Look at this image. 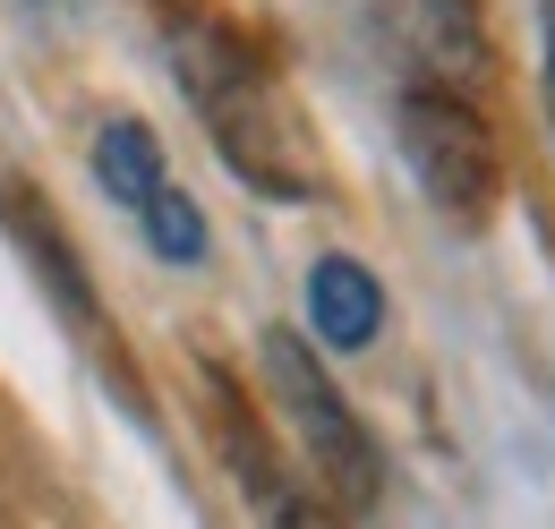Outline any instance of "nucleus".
Listing matches in <instances>:
<instances>
[{
    "label": "nucleus",
    "instance_id": "nucleus-1",
    "mask_svg": "<svg viewBox=\"0 0 555 529\" xmlns=\"http://www.w3.org/2000/svg\"><path fill=\"white\" fill-rule=\"evenodd\" d=\"M266 385H274L282 418L299 427V453L317 469V495L334 513H376L385 504V462L376 436L359 427V410L343 401V385L317 367V350L299 333H266Z\"/></svg>",
    "mask_w": 555,
    "mask_h": 529
},
{
    "label": "nucleus",
    "instance_id": "nucleus-2",
    "mask_svg": "<svg viewBox=\"0 0 555 529\" xmlns=\"http://www.w3.org/2000/svg\"><path fill=\"white\" fill-rule=\"evenodd\" d=\"M393 129H402V154H411V180L427 189V205L444 222L479 231L495 214V189H504V163H495V137H487L479 103L436 94V86H402Z\"/></svg>",
    "mask_w": 555,
    "mask_h": 529
},
{
    "label": "nucleus",
    "instance_id": "nucleus-3",
    "mask_svg": "<svg viewBox=\"0 0 555 529\" xmlns=\"http://www.w3.org/2000/svg\"><path fill=\"white\" fill-rule=\"evenodd\" d=\"M376 26H385V43L402 52L411 86L462 94V103L487 86V26H479V0H376Z\"/></svg>",
    "mask_w": 555,
    "mask_h": 529
},
{
    "label": "nucleus",
    "instance_id": "nucleus-4",
    "mask_svg": "<svg viewBox=\"0 0 555 529\" xmlns=\"http://www.w3.org/2000/svg\"><path fill=\"white\" fill-rule=\"evenodd\" d=\"M189 77H197V112L214 120L222 154H231V171L257 180V189H274V197H291L299 171L282 163V137H274V120H266V94H257V77L240 68V52H222V43H189Z\"/></svg>",
    "mask_w": 555,
    "mask_h": 529
},
{
    "label": "nucleus",
    "instance_id": "nucleus-5",
    "mask_svg": "<svg viewBox=\"0 0 555 529\" xmlns=\"http://www.w3.org/2000/svg\"><path fill=\"white\" fill-rule=\"evenodd\" d=\"M222 462H231V478L248 487V504H257V521L266 529H350L325 495H317V478H299V469L274 462V444L222 401Z\"/></svg>",
    "mask_w": 555,
    "mask_h": 529
},
{
    "label": "nucleus",
    "instance_id": "nucleus-6",
    "mask_svg": "<svg viewBox=\"0 0 555 529\" xmlns=\"http://www.w3.org/2000/svg\"><path fill=\"white\" fill-rule=\"evenodd\" d=\"M376 317H385V291L367 282V264L325 257L317 273H308V325H317V341L367 350V341H376Z\"/></svg>",
    "mask_w": 555,
    "mask_h": 529
},
{
    "label": "nucleus",
    "instance_id": "nucleus-7",
    "mask_svg": "<svg viewBox=\"0 0 555 529\" xmlns=\"http://www.w3.org/2000/svg\"><path fill=\"white\" fill-rule=\"evenodd\" d=\"M94 180L112 189V205L145 214V205L171 189V180H163V145H154V129H145V120H112V129L94 137Z\"/></svg>",
    "mask_w": 555,
    "mask_h": 529
},
{
    "label": "nucleus",
    "instance_id": "nucleus-8",
    "mask_svg": "<svg viewBox=\"0 0 555 529\" xmlns=\"http://www.w3.org/2000/svg\"><path fill=\"white\" fill-rule=\"evenodd\" d=\"M138 222H145V240H154V257H171V264H197V257H206V214L180 197V189H163Z\"/></svg>",
    "mask_w": 555,
    "mask_h": 529
},
{
    "label": "nucleus",
    "instance_id": "nucleus-9",
    "mask_svg": "<svg viewBox=\"0 0 555 529\" xmlns=\"http://www.w3.org/2000/svg\"><path fill=\"white\" fill-rule=\"evenodd\" d=\"M17 231H26V248H35V264H52V291H61V308L69 317H86V273H77V257L61 248V231H52V214H17Z\"/></svg>",
    "mask_w": 555,
    "mask_h": 529
},
{
    "label": "nucleus",
    "instance_id": "nucleus-10",
    "mask_svg": "<svg viewBox=\"0 0 555 529\" xmlns=\"http://www.w3.org/2000/svg\"><path fill=\"white\" fill-rule=\"evenodd\" d=\"M547 112H555V52H547Z\"/></svg>",
    "mask_w": 555,
    "mask_h": 529
}]
</instances>
